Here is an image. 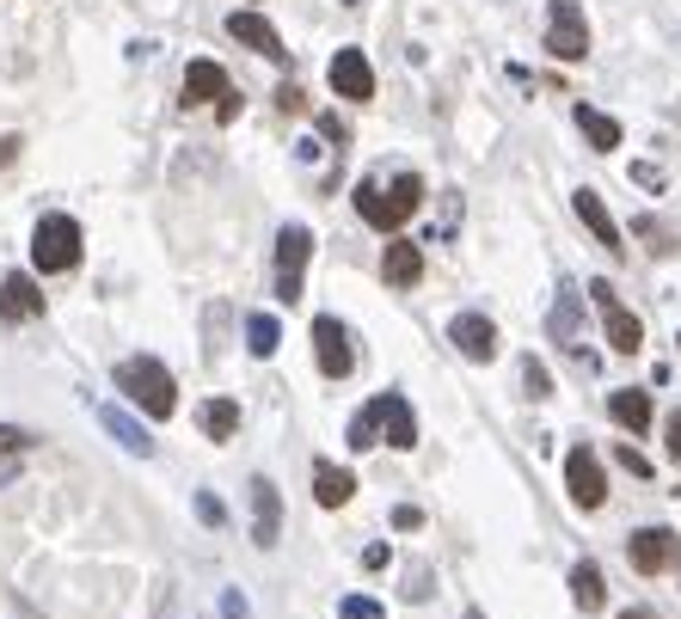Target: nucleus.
Listing matches in <instances>:
<instances>
[{"label":"nucleus","instance_id":"nucleus-1","mask_svg":"<svg viewBox=\"0 0 681 619\" xmlns=\"http://www.w3.org/2000/svg\"><path fill=\"white\" fill-rule=\"evenodd\" d=\"M417 448V417H412V405H405V393H374L369 405L350 417V448Z\"/></svg>","mask_w":681,"mask_h":619},{"label":"nucleus","instance_id":"nucleus-2","mask_svg":"<svg viewBox=\"0 0 681 619\" xmlns=\"http://www.w3.org/2000/svg\"><path fill=\"white\" fill-rule=\"evenodd\" d=\"M417 203H424V178L417 172H400L393 185H381V178H362L357 185V215L369 227H381V234H393L405 215H417Z\"/></svg>","mask_w":681,"mask_h":619},{"label":"nucleus","instance_id":"nucleus-3","mask_svg":"<svg viewBox=\"0 0 681 619\" xmlns=\"http://www.w3.org/2000/svg\"><path fill=\"white\" fill-rule=\"evenodd\" d=\"M117 393H130V405L147 411V417H173L178 411V381L166 374L161 357H123L117 362Z\"/></svg>","mask_w":681,"mask_h":619},{"label":"nucleus","instance_id":"nucleus-4","mask_svg":"<svg viewBox=\"0 0 681 619\" xmlns=\"http://www.w3.org/2000/svg\"><path fill=\"white\" fill-rule=\"evenodd\" d=\"M31 264H38L43 277H62L81 264V221L74 215H43L38 234H31Z\"/></svg>","mask_w":681,"mask_h":619},{"label":"nucleus","instance_id":"nucleus-5","mask_svg":"<svg viewBox=\"0 0 681 619\" xmlns=\"http://www.w3.org/2000/svg\"><path fill=\"white\" fill-rule=\"evenodd\" d=\"M185 105H215L221 123L240 117V99H234V86H227V68L209 62V55H197V62L185 68Z\"/></svg>","mask_w":681,"mask_h":619},{"label":"nucleus","instance_id":"nucleus-6","mask_svg":"<svg viewBox=\"0 0 681 619\" xmlns=\"http://www.w3.org/2000/svg\"><path fill=\"white\" fill-rule=\"evenodd\" d=\"M547 50L559 62H584L589 55V19L577 0H547Z\"/></svg>","mask_w":681,"mask_h":619},{"label":"nucleus","instance_id":"nucleus-7","mask_svg":"<svg viewBox=\"0 0 681 619\" xmlns=\"http://www.w3.org/2000/svg\"><path fill=\"white\" fill-rule=\"evenodd\" d=\"M589 301L601 307V326H608V343H615L620 357H632V350L644 343L639 313H632V307L620 301V295H615V282H608V277H596V282H589Z\"/></svg>","mask_w":681,"mask_h":619},{"label":"nucleus","instance_id":"nucleus-8","mask_svg":"<svg viewBox=\"0 0 681 619\" xmlns=\"http://www.w3.org/2000/svg\"><path fill=\"white\" fill-rule=\"evenodd\" d=\"M308 258H313V234L301 221H289L277 234V301H301V270H308Z\"/></svg>","mask_w":681,"mask_h":619},{"label":"nucleus","instance_id":"nucleus-9","mask_svg":"<svg viewBox=\"0 0 681 619\" xmlns=\"http://www.w3.org/2000/svg\"><path fill=\"white\" fill-rule=\"evenodd\" d=\"M627 558L639 577H663L669 565H681V534L675 527H639V534H627Z\"/></svg>","mask_w":681,"mask_h":619},{"label":"nucleus","instance_id":"nucleus-10","mask_svg":"<svg viewBox=\"0 0 681 619\" xmlns=\"http://www.w3.org/2000/svg\"><path fill=\"white\" fill-rule=\"evenodd\" d=\"M313 357H320V374L326 381H344L350 369H357V350H350V331L338 326L332 313L313 319Z\"/></svg>","mask_w":681,"mask_h":619},{"label":"nucleus","instance_id":"nucleus-11","mask_svg":"<svg viewBox=\"0 0 681 619\" xmlns=\"http://www.w3.org/2000/svg\"><path fill=\"white\" fill-rule=\"evenodd\" d=\"M565 491H571L577 509H601V503H608V478H601V461L589 448L565 454Z\"/></svg>","mask_w":681,"mask_h":619},{"label":"nucleus","instance_id":"nucleus-12","mask_svg":"<svg viewBox=\"0 0 681 619\" xmlns=\"http://www.w3.org/2000/svg\"><path fill=\"white\" fill-rule=\"evenodd\" d=\"M326 80H332V93L350 99V105H369L374 99V68H369L362 50H338L332 68H326Z\"/></svg>","mask_w":681,"mask_h":619},{"label":"nucleus","instance_id":"nucleus-13","mask_svg":"<svg viewBox=\"0 0 681 619\" xmlns=\"http://www.w3.org/2000/svg\"><path fill=\"white\" fill-rule=\"evenodd\" d=\"M448 343L461 350L467 362H492L497 357V326L485 313H454L448 319Z\"/></svg>","mask_w":681,"mask_h":619},{"label":"nucleus","instance_id":"nucleus-14","mask_svg":"<svg viewBox=\"0 0 681 619\" xmlns=\"http://www.w3.org/2000/svg\"><path fill=\"white\" fill-rule=\"evenodd\" d=\"M227 38L246 43V50H258L265 62H289V50H282L277 25H270L265 13H227Z\"/></svg>","mask_w":681,"mask_h":619},{"label":"nucleus","instance_id":"nucleus-15","mask_svg":"<svg viewBox=\"0 0 681 619\" xmlns=\"http://www.w3.org/2000/svg\"><path fill=\"white\" fill-rule=\"evenodd\" d=\"M282 540V497H277V485H270L265 473L252 478V546H277Z\"/></svg>","mask_w":681,"mask_h":619},{"label":"nucleus","instance_id":"nucleus-16","mask_svg":"<svg viewBox=\"0 0 681 619\" xmlns=\"http://www.w3.org/2000/svg\"><path fill=\"white\" fill-rule=\"evenodd\" d=\"M43 313V289L31 277H0V319H7V326H19V319H38Z\"/></svg>","mask_w":681,"mask_h":619},{"label":"nucleus","instance_id":"nucleus-17","mask_svg":"<svg viewBox=\"0 0 681 619\" xmlns=\"http://www.w3.org/2000/svg\"><path fill=\"white\" fill-rule=\"evenodd\" d=\"M571 209H577V221H584L589 234H596V246H608V251H615V258H620V251H627V246H620V227H615V215H608V203H601L596 190H577V197H571Z\"/></svg>","mask_w":681,"mask_h":619},{"label":"nucleus","instance_id":"nucleus-18","mask_svg":"<svg viewBox=\"0 0 681 619\" xmlns=\"http://www.w3.org/2000/svg\"><path fill=\"white\" fill-rule=\"evenodd\" d=\"M381 277H388L393 289H412V282L424 277V246H412V239H388V258H381Z\"/></svg>","mask_w":681,"mask_h":619},{"label":"nucleus","instance_id":"nucleus-19","mask_svg":"<svg viewBox=\"0 0 681 619\" xmlns=\"http://www.w3.org/2000/svg\"><path fill=\"white\" fill-rule=\"evenodd\" d=\"M99 423H105V430H111V442H117V448L142 454V461H147V454H154V435H147L142 423H135L130 411H123V405H99Z\"/></svg>","mask_w":681,"mask_h":619},{"label":"nucleus","instance_id":"nucleus-20","mask_svg":"<svg viewBox=\"0 0 681 619\" xmlns=\"http://www.w3.org/2000/svg\"><path fill=\"white\" fill-rule=\"evenodd\" d=\"M547 331H553V343H565V350H571V357L589 369V357H584V319H577V295H571V289L559 295V307H553Z\"/></svg>","mask_w":681,"mask_h":619},{"label":"nucleus","instance_id":"nucleus-21","mask_svg":"<svg viewBox=\"0 0 681 619\" xmlns=\"http://www.w3.org/2000/svg\"><path fill=\"white\" fill-rule=\"evenodd\" d=\"M313 497H320V509H344V503L357 497V478L332 461H313Z\"/></svg>","mask_w":681,"mask_h":619},{"label":"nucleus","instance_id":"nucleus-22","mask_svg":"<svg viewBox=\"0 0 681 619\" xmlns=\"http://www.w3.org/2000/svg\"><path fill=\"white\" fill-rule=\"evenodd\" d=\"M571 601H577V613H601V601H608V577H601L596 558L571 565Z\"/></svg>","mask_w":681,"mask_h":619},{"label":"nucleus","instance_id":"nucleus-23","mask_svg":"<svg viewBox=\"0 0 681 619\" xmlns=\"http://www.w3.org/2000/svg\"><path fill=\"white\" fill-rule=\"evenodd\" d=\"M577 130L589 135L596 154H615V147H620V123L608 117V111H596V105H577Z\"/></svg>","mask_w":681,"mask_h":619},{"label":"nucleus","instance_id":"nucleus-24","mask_svg":"<svg viewBox=\"0 0 681 619\" xmlns=\"http://www.w3.org/2000/svg\"><path fill=\"white\" fill-rule=\"evenodd\" d=\"M608 417H615L620 430H632V435H639L644 423H651V399H644V393H632V386H620V393H608Z\"/></svg>","mask_w":681,"mask_h":619},{"label":"nucleus","instance_id":"nucleus-25","mask_svg":"<svg viewBox=\"0 0 681 619\" xmlns=\"http://www.w3.org/2000/svg\"><path fill=\"white\" fill-rule=\"evenodd\" d=\"M197 423H203L209 442H234V430H240V405H234V399H209V405L197 411Z\"/></svg>","mask_w":681,"mask_h":619},{"label":"nucleus","instance_id":"nucleus-26","mask_svg":"<svg viewBox=\"0 0 681 619\" xmlns=\"http://www.w3.org/2000/svg\"><path fill=\"white\" fill-rule=\"evenodd\" d=\"M277 343H282L277 313H252V319H246V350H252V357H277Z\"/></svg>","mask_w":681,"mask_h":619},{"label":"nucleus","instance_id":"nucleus-27","mask_svg":"<svg viewBox=\"0 0 681 619\" xmlns=\"http://www.w3.org/2000/svg\"><path fill=\"white\" fill-rule=\"evenodd\" d=\"M632 234H639V239H651V251H657V258H669V251L681 246V239L669 234L663 221H657V215H639V221H632Z\"/></svg>","mask_w":681,"mask_h":619},{"label":"nucleus","instance_id":"nucleus-28","mask_svg":"<svg viewBox=\"0 0 681 619\" xmlns=\"http://www.w3.org/2000/svg\"><path fill=\"white\" fill-rule=\"evenodd\" d=\"M522 393H528V399H553V374H547V362L522 357Z\"/></svg>","mask_w":681,"mask_h":619},{"label":"nucleus","instance_id":"nucleus-29","mask_svg":"<svg viewBox=\"0 0 681 619\" xmlns=\"http://www.w3.org/2000/svg\"><path fill=\"white\" fill-rule=\"evenodd\" d=\"M338 619H388V607L369 601V595H344V601H338Z\"/></svg>","mask_w":681,"mask_h":619},{"label":"nucleus","instance_id":"nucleus-30","mask_svg":"<svg viewBox=\"0 0 681 619\" xmlns=\"http://www.w3.org/2000/svg\"><path fill=\"white\" fill-rule=\"evenodd\" d=\"M197 522L203 527H227V509H221V497H215V491H197Z\"/></svg>","mask_w":681,"mask_h":619},{"label":"nucleus","instance_id":"nucleus-31","mask_svg":"<svg viewBox=\"0 0 681 619\" xmlns=\"http://www.w3.org/2000/svg\"><path fill=\"white\" fill-rule=\"evenodd\" d=\"M25 448H31V435L13 430V423H0V461H13V454H25Z\"/></svg>","mask_w":681,"mask_h":619},{"label":"nucleus","instance_id":"nucleus-32","mask_svg":"<svg viewBox=\"0 0 681 619\" xmlns=\"http://www.w3.org/2000/svg\"><path fill=\"white\" fill-rule=\"evenodd\" d=\"M620 466H627L632 478H644V473H651V461H644V454L632 448V442H620Z\"/></svg>","mask_w":681,"mask_h":619},{"label":"nucleus","instance_id":"nucleus-33","mask_svg":"<svg viewBox=\"0 0 681 619\" xmlns=\"http://www.w3.org/2000/svg\"><path fill=\"white\" fill-rule=\"evenodd\" d=\"M221 619H252V607H246L240 589H227V595H221Z\"/></svg>","mask_w":681,"mask_h":619},{"label":"nucleus","instance_id":"nucleus-34","mask_svg":"<svg viewBox=\"0 0 681 619\" xmlns=\"http://www.w3.org/2000/svg\"><path fill=\"white\" fill-rule=\"evenodd\" d=\"M663 435H669V442H663V448H669V461H675V466H681V411H669V423H663Z\"/></svg>","mask_w":681,"mask_h":619},{"label":"nucleus","instance_id":"nucleus-35","mask_svg":"<svg viewBox=\"0 0 681 619\" xmlns=\"http://www.w3.org/2000/svg\"><path fill=\"white\" fill-rule=\"evenodd\" d=\"M320 135H326V142H338V147L350 142V130H344V123H338V111H326V117H320Z\"/></svg>","mask_w":681,"mask_h":619},{"label":"nucleus","instance_id":"nucleus-36","mask_svg":"<svg viewBox=\"0 0 681 619\" xmlns=\"http://www.w3.org/2000/svg\"><path fill=\"white\" fill-rule=\"evenodd\" d=\"M393 527H424V509H412V503H400V509H393Z\"/></svg>","mask_w":681,"mask_h":619},{"label":"nucleus","instance_id":"nucleus-37","mask_svg":"<svg viewBox=\"0 0 681 619\" xmlns=\"http://www.w3.org/2000/svg\"><path fill=\"white\" fill-rule=\"evenodd\" d=\"M405 595H412V601H424V595H430V570L424 565L412 570V589H405Z\"/></svg>","mask_w":681,"mask_h":619},{"label":"nucleus","instance_id":"nucleus-38","mask_svg":"<svg viewBox=\"0 0 681 619\" xmlns=\"http://www.w3.org/2000/svg\"><path fill=\"white\" fill-rule=\"evenodd\" d=\"M19 147H25L19 135H0V166H13V159H19Z\"/></svg>","mask_w":681,"mask_h":619},{"label":"nucleus","instance_id":"nucleus-39","mask_svg":"<svg viewBox=\"0 0 681 619\" xmlns=\"http://www.w3.org/2000/svg\"><path fill=\"white\" fill-rule=\"evenodd\" d=\"M277 105H282V111H301L308 99H301V86H282V93H277Z\"/></svg>","mask_w":681,"mask_h":619},{"label":"nucleus","instance_id":"nucleus-40","mask_svg":"<svg viewBox=\"0 0 681 619\" xmlns=\"http://www.w3.org/2000/svg\"><path fill=\"white\" fill-rule=\"evenodd\" d=\"M620 619H657V613H644V607H632V613H620Z\"/></svg>","mask_w":681,"mask_h":619},{"label":"nucleus","instance_id":"nucleus-41","mask_svg":"<svg viewBox=\"0 0 681 619\" xmlns=\"http://www.w3.org/2000/svg\"><path fill=\"white\" fill-rule=\"evenodd\" d=\"M344 7H369V0H344Z\"/></svg>","mask_w":681,"mask_h":619},{"label":"nucleus","instance_id":"nucleus-42","mask_svg":"<svg viewBox=\"0 0 681 619\" xmlns=\"http://www.w3.org/2000/svg\"><path fill=\"white\" fill-rule=\"evenodd\" d=\"M467 619H485V613H467Z\"/></svg>","mask_w":681,"mask_h":619},{"label":"nucleus","instance_id":"nucleus-43","mask_svg":"<svg viewBox=\"0 0 681 619\" xmlns=\"http://www.w3.org/2000/svg\"><path fill=\"white\" fill-rule=\"evenodd\" d=\"M675 343H681V338H675Z\"/></svg>","mask_w":681,"mask_h":619}]
</instances>
